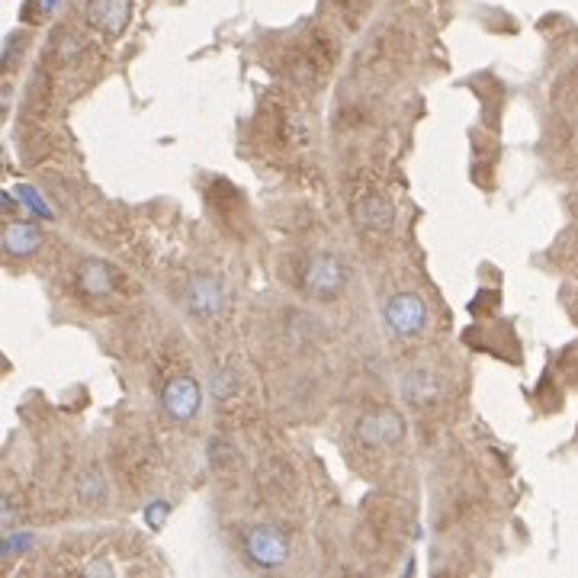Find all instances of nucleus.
Returning <instances> with one entry per match:
<instances>
[{
	"label": "nucleus",
	"instance_id": "5",
	"mask_svg": "<svg viewBox=\"0 0 578 578\" xmlns=\"http://www.w3.org/2000/svg\"><path fill=\"white\" fill-rule=\"evenodd\" d=\"M161 405L177 424H190L200 415L203 389L193 376H174V379H167V386L161 389Z\"/></svg>",
	"mask_w": 578,
	"mask_h": 578
},
{
	"label": "nucleus",
	"instance_id": "1",
	"mask_svg": "<svg viewBox=\"0 0 578 578\" xmlns=\"http://www.w3.org/2000/svg\"><path fill=\"white\" fill-rule=\"evenodd\" d=\"M306 293L315 296L318 302H331L344 293L347 286V267L338 254H328V251H318L312 254V261L306 267Z\"/></svg>",
	"mask_w": 578,
	"mask_h": 578
},
{
	"label": "nucleus",
	"instance_id": "10",
	"mask_svg": "<svg viewBox=\"0 0 578 578\" xmlns=\"http://www.w3.org/2000/svg\"><path fill=\"white\" fill-rule=\"evenodd\" d=\"M81 289L87 296H110L116 289V270L103 261H90L81 270Z\"/></svg>",
	"mask_w": 578,
	"mask_h": 578
},
{
	"label": "nucleus",
	"instance_id": "11",
	"mask_svg": "<svg viewBox=\"0 0 578 578\" xmlns=\"http://www.w3.org/2000/svg\"><path fill=\"white\" fill-rule=\"evenodd\" d=\"M357 216H360V225L373 228V232H389L392 219H395V209H392V203L386 200V196H367V200L360 203Z\"/></svg>",
	"mask_w": 578,
	"mask_h": 578
},
{
	"label": "nucleus",
	"instance_id": "8",
	"mask_svg": "<svg viewBox=\"0 0 578 578\" xmlns=\"http://www.w3.org/2000/svg\"><path fill=\"white\" fill-rule=\"evenodd\" d=\"M42 228L36 222H10L4 228V251L10 257H29L42 248Z\"/></svg>",
	"mask_w": 578,
	"mask_h": 578
},
{
	"label": "nucleus",
	"instance_id": "12",
	"mask_svg": "<svg viewBox=\"0 0 578 578\" xmlns=\"http://www.w3.org/2000/svg\"><path fill=\"white\" fill-rule=\"evenodd\" d=\"M167 514H171V505H167V501H155V505L145 511V521H148L151 530H158V527H164Z\"/></svg>",
	"mask_w": 578,
	"mask_h": 578
},
{
	"label": "nucleus",
	"instance_id": "14",
	"mask_svg": "<svg viewBox=\"0 0 578 578\" xmlns=\"http://www.w3.org/2000/svg\"><path fill=\"white\" fill-rule=\"evenodd\" d=\"M20 200H23V206H26V209L39 212V216H49V206H45V203L39 200V193H36V190L20 187Z\"/></svg>",
	"mask_w": 578,
	"mask_h": 578
},
{
	"label": "nucleus",
	"instance_id": "9",
	"mask_svg": "<svg viewBox=\"0 0 578 578\" xmlns=\"http://www.w3.org/2000/svg\"><path fill=\"white\" fill-rule=\"evenodd\" d=\"M402 395L408 405L415 408H428L440 399V383L434 370H412L405 379H402Z\"/></svg>",
	"mask_w": 578,
	"mask_h": 578
},
{
	"label": "nucleus",
	"instance_id": "13",
	"mask_svg": "<svg viewBox=\"0 0 578 578\" xmlns=\"http://www.w3.org/2000/svg\"><path fill=\"white\" fill-rule=\"evenodd\" d=\"M228 395H235V373L232 370H219L216 373V399H228Z\"/></svg>",
	"mask_w": 578,
	"mask_h": 578
},
{
	"label": "nucleus",
	"instance_id": "3",
	"mask_svg": "<svg viewBox=\"0 0 578 578\" xmlns=\"http://www.w3.org/2000/svg\"><path fill=\"white\" fill-rule=\"evenodd\" d=\"M245 556L254 562L257 569H280L289 559V540L280 527H251L245 534Z\"/></svg>",
	"mask_w": 578,
	"mask_h": 578
},
{
	"label": "nucleus",
	"instance_id": "2",
	"mask_svg": "<svg viewBox=\"0 0 578 578\" xmlns=\"http://www.w3.org/2000/svg\"><path fill=\"white\" fill-rule=\"evenodd\" d=\"M405 437V418L395 408H373L357 421V440L370 450H389L402 444Z\"/></svg>",
	"mask_w": 578,
	"mask_h": 578
},
{
	"label": "nucleus",
	"instance_id": "4",
	"mask_svg": "<svg viewBox=\"0 0 578 578\" xmlns=\"http://www.w3.org/2000/svg\"><path fill=\"white\" fill-rule=\"evenodd\" d=\"M225 299H228L225 286L216 277H209V273H196L184 289V306L196 322H212V318H219L225 309Z\"/></svg>",
	"mask_w": 578,
	"mask_h": 578
},
{
	"label": "nucleus",
	"instance_id": "15",
	"mask_svg": "<svg viewBox=\"0 0 578 578\" xmlns=\"http://www.w3.org/2000/svg\"><path fill=\"white\" fill-rule=\"evenodd\" d=\"M62 4H65V0H39V10L45 13V17H52V13L62 7Z\"/></svg>",
	"mask_w": 578,
	"mask_h": 578
},
{
	"label": "nucleus",
	"instance_id": "6",
	"mask_svg": "<svg viewBox=\"0 0 578 578\" xmlns=\"http://www.w3.org/2000/svg\"><path fill=\"white\" fill-rule=\"evenodd\" d=\"M386 325L399 338H415L428 325V306L418 293H399L386 302Z\"/></svg>",
	"mask_w": 578,
	"mask_h": 578
},
{
	"label": "nucleus",
	"instance_id": "7",
	"mask_svg": "<svg viewBox=\"0 0 578 578\" xmlns=\"http://www.w3.org/2000/svg\"><path fill=\"white\" fill-rule=\"evenodd\" d=\"M129 17H132V0H87V20L106 36L123 33Z\"/></svg>",
	"mask_w": 578,
	"mask_h": 578
}]
</instances>
